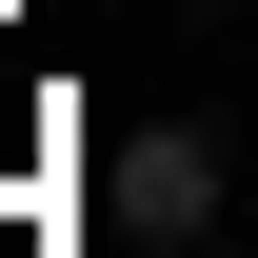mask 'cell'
I'll return each mask as SVG.
<instances>
[{
	"label": "cell",
	"mask_w": 258,
	"mask_h": 258,
	"mask_svg": "<svg viewBox=\"0 0 258 258\" xmlns=\"http://www.w3.org/2000/svg\"><path fill=\"white\" fill-rule=\"evenodd\" d=\"M99 219H119L139 258H199V238H219V119H139L119 179H99Z\"/></svg>",
	"instance_id": "obj_1"
}]
</instances>
